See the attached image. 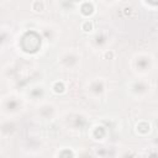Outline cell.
I'll use <instances>...</instances> for the list:
<instances>
[{"instance_id":"6da1fadb","label":"cell","mask_w":158,"mask_h":158,"mask_svg":"<svg viewBox=\"0 0 158 158\" xmlns=\"http://www.w3.org/2000/svg\"><path fill=\"white\" fill-rule=\"evenodd\" d=\"M22 100L14 94H7L1 99V111L4 115H15L22 110Z\"/></svg>"},{"instance_id":"7a4b0ae2","label":"cell","mask_w":158,"mask_h":158,"mask_svg":"<svg viewBox=\"0 0 158 158\" xmlns=\"http://www.w3.org/2000/svg\"><path fill=\"white\" fill-rule=\"evenodd\" d=\"M132 67L136 73L138 74H147L153 68V58L151 54L147 53H139L135 56L132 60Z\"/></svg>"},{"instance_id":"3957f363","label":"cell","mask_w":158,"mask_h":158,"mask_svg":"<svg viewBox=\"0 0 158 158\" xmlns=\"http://www.w3.org/2000/svg\"><path fill=\"white\" fill-rule=\"evenodd\" d=\"M58 64L64 69H74L80 64V54L74 49L65 51L59 56Z\"/></svg>"},{"instance_id":"277c9868","label":"cell","mask_w":158,"mask_h":158,"mask_svg":"<svg viewBox=\"0 0 158 158\" xmlns=\"http://www.w3.org/2000/svg\"><path fill=\"white\" fill-rule=\"evenodd\" d=\"M149 89H151V84L147 80H143V79L135 80V81H131L128 84L130 93L133 96H136V98H143V96H146L149 93Z\"/></svg>"},{"instance_id":"5b68a950","label":"cell","mask_w":158,"mask_h":158,"mask_svg":"<svg viewBox=\"0 0 158 158\" xmlns=\"http://www.w3.org/2000/svg\"><path fill=\"white\" fill-rule=\"evenodd\" d=\"M65 125L68 127H72V130H80L86 125V117L80 112L68 114L65 117Z\"/></svg>"},{"instance_id":"8992f818","label":"cell","mask_w":158,"mask_h":158,"mask_svg":"<svg viewBox=\"0 0 158 158\" xmlns=\"http://www.w3.org/2000/svg\"><path fill=\"white\" fill-rule=\"evenodd\" d=\"M105 89H106V83L102 78H95L90 80V83L86 86L88 93H90L94 96H100L101 94L105 93Z\"/></svg>"},{"instance_id":"52a82bcc","label":"cell","mask_w":158,"mask_h":158,"mask_svg":"<svg viewBox=\"0 0 158 158\" xmlns=\"http://www.w3.org/2000/svg\"><path fill=\"white\" fill-rule=\"evenodd\" d=\"M37 115L42 120H52L56 115V106L49 102H43L37 107Z\"/></svg>"},{"instance_id":"ba28073f","label":"cell","mask_w":158,"mask_h":158,"mask_svg":"<svg viewBox=\"0 0 158 158\" xmlns=\"http://www.w3.org/2000/svg\"><path fill=\"white\" fill-rule=\"evenodd\" d=\"M16 122L11 118L4 117L1 120V125H0V131H1V136L2 137H10L16 132Z\"/></svg>"},{"instance_id":"9c48e42d","label":"cell","mask_w":158,"mask_h":158,"mask_svg":"<svg viewBox=\"0 0 158 158\" xmlns=\"http://www.w3.org/2000/svg\"><path fill=\"white\" fill-rule=\"evenodd\" d=\"M106 135H107V130L101 125H95L90 130V136L91 139L94 141H104Z\"/></svg>"},{"instance_id":"30bf717a","label":"cell","mask_w":158,"mask_h":158,"mask_svg":"<svg viewBox=\"0 0 158 158\" xmlns=\"http://www.w3.org/2000/svg\"><path fill=\"white\" fill-rule=\"evenodd\" d=\"M107 40H109V35L106 31H100V32H96L93 38H91V42L94 44V47L96 48H101L104 47L106 43H107Z\"/></svg>"},{"instance_id":"8fae6325","label":"cell","mask_w":158,"mask_h":158,"mask_svg":"<svg viewBox=\"0 0 158 158\" xmlns=\"http://www.w3.org/2000/svg\"><path fill=\"white\" fill-rule=\"evenodd\" d=\"M27 96L31 98L32 100H40V99H42L44 96V88H43V85L37 84V85L32 86L27 91Z\"/></svg>"},{"instance_id":"7c38bea8","label":"cell","mask_w":158,"mask_h":158,"mask_svg":"<svg viewBox=\"0 0 158 158\" xmlns=\"http://www.w3.org/2000/svg\"><path fill=\"white\" fill-rule=\"evenodd\" d=\"M79 10L84 16H90L95 10V4L91 1H84L79 4Z\"/></svg>"},{"instance_id":"4fadbf2b","label":"cell","mask_w":158,"mask_h":158,"mask_svg":"<svg viewBox=\"0 0 158 158\" xmlns=\"http://www.w3.org/2000/svg\"><path fill=\"white\" fill-rule=\"evenodd\" d=\"M57 158H77V157H75L74 152H73L70 148L64 147V148H62L60 151H58Z\"/></svg>"},{"instance_id":"5bb4252c","label":"cell","mask_w":158,"mask_h":158,"mask_svg":"<svg viewBox=\"0 0 158 158\" xmlns=\"http://www.w3.org/2000/svg\"><path fill=\"white\" fill-rule=\"evenodd\" d=\"M31 9L36 12H42L44 10V2L43 1H32L31 2Z\"/></svg>"},{"instance_id":"9a60e30c","label":"cell","mask_w":158,"mask_h":158,"mask_svg":"<svg viewBox=\"0 0 158 158\" xmlns=\"http://www.w3.org/2000/svg\"><path fill=\"white\" fill-rule=\"evenodd\" d=\"M77 158H95V157L89 149H81V151L78 152Z\"/></svg>"},{"instance_id":"2e32d148","label":"cell","mask_w":158,"mask_h":158,"mask_svg":"<svg viewBox=\"0 0 158 158\" xmlns=\"http://www.w3.org/2000/svg\"><path fill=\"white\" fill-rule=\"evenodd\" d=\"M154 126H156V128L158 130V115H157L156 118H154Z\"/></svg>"}]
</instances>
